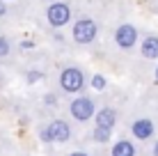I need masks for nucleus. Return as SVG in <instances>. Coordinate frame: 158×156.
Wrapping results in <instances>:
<instances>
[{"instance_id":"nucleus-1","label":"nucleus","mask_w":158,"mask_h":156,"mask_svg":"<svg viewBox=\"0 0 158 156\" xmlns=\"http://www.w3.org/2000/svg\"><path fill=\"white\" fill-rule=\"evenodd\" d=\"M60 85H62L64 92H80L85 85V78L80 74V69H64L62 76H60Z\"/></svg>"},{"instance_id":"nucleus-2","label":"nucleus","mask_w":158,"mask_h":156,"mask_svg":"<svg viewBox=\"0 0 158 156\" xmlns=\"http://www.w3.org/2000/svg\"><path fill=\"white\" fill-rule=\"evenodd\" d=\"M94 37H96V25L92 19H80L73 25V39L78 44H89V41H94Z\"/></svg>"},{"instance_id":"nucleus-3","label":"nucleus","mask_w":158,"mask_h":156,"mask_svg":"<svg viewBox=\"0 0 158 156\" xmlns=\"http://www.w3.org/2000/svg\"><path fill=\"white\" fill-rule=\"evenodd\" d=\"M46 16H48V23H51V25L60 28V25H64L69 19H71V12H69V7H67L64 2H55V5H51V7H48Z\"/></svg>"},{"instance_id":"nucleus-4","label":"nucleus","mask_w":158,"mask_h":156,"mask_svg":"<svg viewBox=\"0 0 158 156\" xmlns=\"http://www.w3.org/2000/svg\"><path fill=\"white\" fill-rule=\"evenodd\" d=\"M115 41H117L119 48H131L135 41H138V30H135L131 23L119 25L117 32H115Z\"/></svg>"},{"instance_id":"nucleus-5","label":"nucleus","mask_w":158,"mask_h":156,"mask_svg":"<svg viewBox=\"0 0 158 156\" xmlns=\"http://www.w3.org/2000/svg\"><path fill=\"white\" fill-rule=\"evenodd\" d=\"M71 115H73L78 122L89 120V117L94 115V103H92V99H87V96H80V99H76L73 103H71Z\"/></svg>"},{"instance_id":"nucleus-6","label":"nucleus","mask_w":158,"mask_h":156,"mask_svg":"<svg viewBox=\"0 0 158 156\" xmlns=\"http://www.w3.org/2000/svg\"><path fill=\"white\" fill-rule=\"evenodd\" d=\"M48 133H51V140H57V142H67L69 136H71V129L64 120H55L51 122V126H48Z\"/></svg>"},{"instance_id":"nucleus-7","label":"nucleus","mask_w":158,"mask_h":156,"mask_svg":"<svg viewBox=\"0 0 158 156\" xmlns=\"http://www.w3.org/2000/svg\"><path fill=\"white\" fill-rule=\"evenodd\" d=\"M96 129H101V131H110L112 126H115V122H117V115H115V110L112 108H101L99 112H96Z\"/></svg>"},{"instance_id":"nucleus-8","label":"nucleus","mask_w":158,"mask_h":156,"mask_svg":"<svg viewBox=\"0 0 158 156\" xmlns=\"http://www.w3.org/2000/svg\"><path fill=\"white\" fill-rule=\"evenodd\" d=\"M131 133H133L138 140H147V138L154 133V124H151V120H138L131 126Z\"/></svg>"},{"instance_id":"nucleus-9","label":"nucleus","mask_w":158,"mask_h":156,"mask_svg":"<svg viewBox=\"0 0 158 156\" xmlns=\"http://www.w3.org/2000/svg\"><path fill=\"white\" fill-rule=\"evenodd\" d=\"M142 55L149 57V60L158 57V37H147L142 41Z\"/></svg>"},{"instance_id":"nucleus-10","label":"nucleus","mask_w":158,"mask_h":156,"mask_svg":"<svg viewBox=\"0 0 158 156\" xmlns=\"http://www.w3.org/2000/svg\"><path fill=\"white\" fill-rule=\"evenodd\" d=\"M112 156H135V147H133V142H128V140H119L115 147H112Z\"/></svg>"},{"instance_id":"nucleus-11","label":"nucleus","mask_w":158,"mask_h":156,"mask_svg":"<svg viewBox=\"0 0 158 156\" xmlns=\"http://www.w3.org/2000/svg\"><path fill=\"white\" fill-rule=\"evenodd\" d=\"M9 53V41H7V37H0V57H5Z\"/></svg>"},{"instance_id":"nucleus-12","label":"nucleus","mask_w":158,"mask_h":156,"mask_svg":"<svg viewBox=\"0 0 158 156\" xmlns=\"http://www.w3.org/2000/svg\"><path fill=\"white\" fill-rule=\"evenodd\" d=\"M92 87L103 90V87H106V78H103V76H94V78H92Z\"/></svg>"},{"instance_id":"nucleus-13","label":"nucleus","mask_w":158,"mask_h":156,"mask_svg":"<svg viewBox=\"0 0 158 156\" xmlns=\"http://www.w3.org/2000/svg\"><path fill=\"white\" fill-rule=\"evenodd\" d=\"M108 133H110V131H101V129H96V131H94V138H96V140H108Z\"/></svg>"},{"instance_id":"nucleus-14","label":"nucleus","mask_w":158,"mask_h":156,"mask_svg":"<svg viewBox=\"0 0 158 156\" xmlns=\"http://www.w3.org/2000/svg\"><path fill=\"white\" fill-rule=\"evenodd\" d=\"M41 138H44V140H51V133H48V129H44V131H41Z\"/></svg>"},{"instance_id":"nucleus-15","label":"nucleus","mask_w":158,"mask_h":156,"mask_svg":"<svg viewBox=\"0 0 158 156\" xmlns=\"http://www.w3.org/2000/svg\"><path fill=\"white\" fill-rule=\"evenodd\" d=\"M39 76H41V74H37V71H30V80H37Z\"/></svg>"},{"instance_id":"nucleus-16","label":"nucleus","mask_w":158,"mask_h":156,"mask_svg":"<svg viewBox=\"0 0 158 156\" xmlns=\"http://www.w3.org/2000/svg\"><path fill=\"white\" fill-rule=\"evenodd\" d=\"M5 12H7V7H5V2H2V0H0V16H2Z\"/></svg>"},{"instance_id":"nucleus-17","label":"nucleus","mask_w":158,"mask_h":156,"mask_svg":"<svg viewBox=\"0 0 158 156\" xmlns=\"http://www.w3.org/2000/svg\"><path fill=\"white\" fill-rule=\"evenodd\" d=\"M71 156H87V154H85V152H73Z\"/></svg>"},{"instance_id":"nucleus-18","label":"nucleus","mask_w":158,"mask_h":156,"mask_svg":"<svg viewBox=\"0 0 158 156\" xmlns=\"http://www.w3.org/2000/svg\"><path fill=\"white\" fill-rule=\"evenodd\" d=\"M154 156H158V142L154 145Z\"/></svg>"},{"instance_id":"nucleus-19","label":"nucleus","mask_w":158,"mask_h":156,"mask_svg":"<svg viewBox=\"0 0 158 156\" xmlns=\"http://www.w3.org/2000/svg\"><path fill=\"white\" fill-rule=\"evenodd\" d=\"M156 80H158V69H156Z\"/></svg>"}]
</instances>
